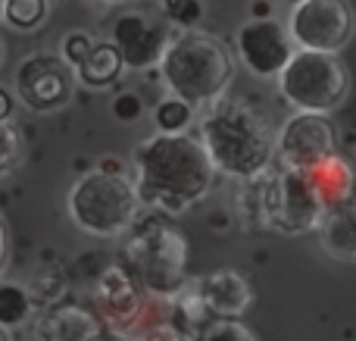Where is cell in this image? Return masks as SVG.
Segmentation results:
<instances>
[{
  "label": "cell",
  "mask_w": 356,
  "mask_h": 341,
  "mask_svg": "<svg viewBox=\"0 0 356 341\" xmlns=\"http://www.w3.org/2000/svg\"><path fill=\"white\" fill-rule=\"evenodd\" d=\"M25 160V138L19 132V125L13 119L0 122V179L10 175L13 169H19V163Z\"/></svg>",
  "instance_id": "7402d4cb"
},
{
  "label": "cell",
  "mask_w": 356,
  "mask_h": 341,
  "mask_svg": "<svg viewBox=\"0 0 356 341\" xmlns=\"http://www.w3.org/2000/svg\"><path fill=\"white\" fill-rule=\"evenodd\" d=\"M135 191L141 204L184 213L209 194L216 169L191 135H150L135 148Z\"/></svg>",
  "instance_id": "6da1fadb"
},
{
  "label": "cell",
  "mask_w": 356,
  "mask_h": 341,
  "mask_svg": "<svg viewBox=\"0 0 356 341\" xmlns=\"http://www.w3.org/2000/svg\"><path fill=\"white\" fill-rule=\"evenodd\" d=\"M319 244L332 260L356 263V204L325 210L319 216Z\"/></svg>",
  "instance_id": "e0dca14e"
},
{
  "label": "cell",
  "mask_w": 356,
  "mask_h": 341,
  "mask_svg": "<svg viewBox=\"0 0 356 341\" xmlns=\"http://www.w3.org/2000/svg\"><path fill=\"white\" fill-rule=\"evenodd\" d=\"M91 44H94L91 35H85V31H69V35L63 38V54H60V60L66 63L69 69H75L81 60H85L88 50H91Z\"/></svg>",
  "instance_id": "d4e9b609"
},
{
  "label": "cell",
  "mask_w": 356,
  "mask_h": 341,
  "mask_svg": "<svg viewBox=\"0 0 356 341\" xmlns=\"http://www.w3.org/2000/svg\"><path fill=\"white\" fill-rule=\"evenodd\" d=\"M6 254H10V241H6V225H3V219H0V273H3V267H6Z\"/></svg>",
  "instance_id": "f1b7e54d"
},
{
  "label": "cell",
  "mask_w": 356,
  "mask_h": 341,
  "mask_svg": "<svg viewBox=\"0 0 356 341\" xmlns=\"http://www.w3.org/2000/svg\"><path fill=\"white\" fill-rule=\"evenodd\" d=\"M160 75L172 97L194 106H213L228 91L234 60L219 38L207 31H181L169 41L160 60Z\"/></svg>",
  "instance_id": "3957f363"
},
{
  "label": "cell",
  "mask_w": 356,
  "mask_h": 341,
  "mask_svg": "<svg viewBox=\"0 0 356 341\" xmlns=\"http://www.w3.org/2000/svg\"><path fill=\"white\" fill-rule=\"evenodd\" d=\"M35 341H100V323L81 304H56L35 323Z\"/></svg>",
  "instance_id": "2e32d148"
},
{
  "label": "cell",
  "mask_w": 356,
  "mask_h": 341,
  "mask_svg": "<svg viewBox=\"0 0 356 341\" xmlns=\"http://www.w3.org/2000/svg\"><path fill=\"white\" fill-rule=\"evenodd\" d=\"M0 19H3V0H0Z\"/></svg>",
  "instance_id": "d6a6232c"
},
{
  "label": "cell",
  "mask_w": 356,
  "mask_h": 341,
  "mask_svg": "<svg viewBox=\"0 0 356 341\" xmlns=\"http://www.w3.org/2000/svg\"><path fill=\"white\" fill-rule=\"evenodd\" d=\"M241 219L250 225L282 232V235H300L319 225L322 207L303 185L300 173L294 169H266L263 175L244 182L238 194Z\"/></svg>",
  "instance_id": "277c9868"
},
{
  "label": "cell",
  "mask_w": 356,
  "mask_h": 341,
  "mask_svg": "<svg viewBox=\"0 0 356 341\" xmlns=\"http://www.w3.org/2000/svg\"><path fill=\"white\" fill-rule=\"evenodd\" d=\"M122 69H125L122 60H119L116 47H113L110 41H94L91 50L85 54V60H81L72 72H75V79H79L81 85L106 88V85H113V81L122 75Z\"/></svg>",
  "instance_id": "ac0fdd59"
},
{
  "label": "cell",
  "mask_w": 356,
  "mask_h": 341,
  "mask_svg": "<svg viewBox=\"0 0 356 341\" xmlns=\"http://www.w3.org/2000/svg\"><path fill=\"white\" fill-rule=\"evenodd\" d=\"M125 257H129V273L147 298L175 301L188 285L191 244L172 223L147 219L135 225L125 241Z\"/></svg>",
  "instance_id": "5b68a950"
},
{
  "label": "cell",
  "mask_w": 356,
  "mask_h": 341,
  "mask_svg": "<svg viewBox=\"0 0 356 341\" xmlns=\"http://www.w3.org/2000/svg\"><path fill=\"white\" fill-rule=\"evenodd\" d=\"M31 313V294L16 282H0V329L25 323Z\"/></svg>",
  "instance_id": "d6986e66"
},
{
  "label": "cell",
  "mask_w": 356,
  "mask_h": 341,
  "mask_svg": "<svg viewBox=\"0 0 356 341\" xmlns=\"http://www.w3.org/2000/svg\"><path fill=\"white\" fill-rule=\"evenodd\" d=\"M347 66L334 54H309V50H294L288 66L278 75L282 97L297 113H313V116H328L338 110L347 97Z\"/></svg>",
  "instance_id": "52a82bcc"
},
{
  "label": "cell",
  "mask_w": 356,
  "mask_h": 341,
  "mask_svg": "<svg viewBox=\"0 0 356 341\" xmlns=\"http://www.w3.org/2000/svg\"><path fill=\"white\" fill-rule=\"evenodd\" d=\"M10 116H13V94L0 85V122H6Z\"/></svg>",
  "instance_id": "83f0119b"
},
{
  "label": "cell",
  "mask_w": 356,
  "mask_h": 341,
  "mask_svg": "<svg viewBox=\"0 0 356 341\" xmlns=\"http://www.w3.org/2000/svg\"><path fill=\"white\" fill-rule=\"evenodd\" d=\"M250 285L238 269H216L200 279H188L184 292L175 298V304L181 307V313L188 317V323L207 326L219 323V319H241L244 310L250 307Z\"/></svg>",
  "instance_id": "9c48e42d"
},
{
  "label": "cell",
  "mask_w": 356,
  "mask_h": 341,
  "mask_svg": "<svg viewBox=\"0 0 356 341\" xmlns=\"http://www.w3.org/2000/svg\"><path fill=\"white\" fill-rule=\"evenodd\" d=\"M191 119H194V110L178 97L160 100L156 110H154V122H156V129H160L156 135H184V129L191 125Z\"/></svg>",
  "instance_id": "44dd1931"
},
{
  "label": "cell",
  "mask_w": 356,
  "mask_h": 341,
  "mask_svg": "<svg viewBox=\"0 0 356 341\" xmlns=\"http://www.w3.org/2000/svg\"><path fill=\"white\" fill-rule=\"evenodd\" d=\"M97 307L104 310V317L116 326V332L122 335V329L141 313V307L147 304V294L141 292V285L135 282V276L122 267H110L97 282Z\"/></svg>",
  "instance_id": "5bb4252c"
},
{
  "label": "cell",
  "mask_w": 356,
  "mask_h": 341,
  "mask_svg": "<svg viewBox=\"0 0 356 341\" xmlns=\"http://www.w3.org/2000/svg\"><path fill=\"white\" fill-rule=\"evenodd\" d=\"M0 341H13V335L6 329H0Z\"/></svg>",
  "instance_id": "4dcf8cb0"
},
{
  "label": "cell",
  "mask_w": 356,
  "mask_h": 341,
  "mask_svg": "<svg viewBox=\"0 0 356 341\" xmlns=\"http://www.w3.org/2000/svg\"><path fill=\"white\" fill-rule=\"evenodd\" d=\"M238 56L244 69L257 79H278L288 60L294 56V44L288 29L275 19H250L238 29Z\"/></svg>",
  "instance_id": "7c38bea8"
},
{
  "label": "cell",
  "mask_w": 356,
  "mask_h": 341,
  "mask_svg": "<svg viewBox=\"0 0 356 341\" xmlns=\"http://www.w3.org/2000/svg\"><path fill=\"white\" fill-rule=\"evenodd\" d=\"M253 19H272V6L269 3H257L253 6Z\"/></svg>",
  "instance_id": "f546056e"
},
{
  "label": "cell",
  "mask_w": 356,
  "mask_h": 341,
  "mask_svg": "<svg viewBox=\"0 0 356 341\" xmlns=\"http://www.w3.org/2000/svg\"><path fill=\"white\" fill-rule=\"evenodd\" d=\"M50 13V3L47 0H3V19L6 25L19 31H31L38 25H44Z\"/></svg>",
  "instance_id": "ffe728a7"
},
{
  "label": "cell",
  "mask_w": 356,
  "mask_h": 341,
  "mask_svg": "<svg viewBox=\"0 0 356 341\" xmlns=\"http://www.w3.org/2000/svg\"><path fill=\"white\" fill-rule=\"evenodd\" d=\"M203 13H207V6L200 0H163L160 3V16L169 25H181L188 31H194V25L203 19Z\"/></svg>",
  "instance_id": "603a6c76"
},
{
  "label": "cell",
  "mask_w": 356,
  "mask_h": 341,
  "mask_svg": "<svg viewBox=\"0 0 356 341\" xmlns=\"http://www.w3.org/2000/svg\"><path fill=\"white\" fill-rule=\"evenodd\" d=\"M138 341H191V335L175 329L172 323H163V326H156V329H150L147 335H141Z\"/></svg>",
  "instance_id": "4316f807"
},
{
  "label": "cell",
  "mask_w": 356,
  "mask_h": 341,
  "mask_svg": "<svg viewBox=\"0 0 356 341\" xmlns=\"http://www.w3.org/2000/svg\"><path fill=\"white\" fill-rule=\"evenodd\" d=\"M169 41H172L169 22L150 10H125L113 19L110 44L116 47L122 66H129V69L160 66Z\"/></svg>",
  "instance_id": "30bf717a"
},
{
  "label": "cell",
  "mask_w": 356,
  "mask_h": 341,
  "mask_svg": "<svg viewBox=\"0 0 356 341\" xmlns=\"http://www.w3.org/2000/svg\"><path fill=\"white\" fill-rule=\"evenodd\" d=\"M284 29H288L294 50L338 56L350 44L356 29L353 6L344 0H300L291 6Z\"/></svg>",
  "instance_id": "ba28073f"
},
{
  "label": "cell",
  "mask_w": 356,
  "mask_h": 341,
  "mask_svg": "<svg viewBox=\"0 0 356 341\" xmlns=\"http://www.w3.org/2000/svg\"><path fill=\"white\" fill-rule=\"evenodd\" d=\"M75 72L56 54H31L16 69V97L35 113H54L72 100Z\"/></svg>",
  "instance_id": "8fae6325"
},
{
  "label": "cell",
  "mask_w": 356,
  "mask_h": 341,
  "mask_svg": "<svg viewBox=\"0 0 356 341\" xmlns=\"http://www.w3.org/2000/svg\"><path fill=\"white\" fill-rule=\"evenodd\" d=\"M141 97L138 94H131V91H125V94H119L116 100H113V116L119 119V122H135L138 116H141Z\"/></svg>",
  "instance_id": "484cf974"
},
{
  "label": "cell",
  "mask_w": 356,
  "mask_h": 341,
  "mask_svg": "<svg viewBox=\"0 0 356 341\" xmlns=\"http://www.w3.org/2000/svg\"><path fill=\"white\" fill-rule=\"evenodd\" d=\"M275 150L282 157L284 169H300L325 160L334 154V129L328 116H313V113H297L282 125L275 135Z\"/></svg>",
  "instance_id": "4fadbf2b"
},
{
  "label": "cell",
  "mask_w": 356,
  "mask_h": 341,
  "mask_svg": "<svg viewBox=\"0 0 356 341\" xmlns=\"http://www.w3.org/2000/svg\"><path fill=\"white\" fill-rule=\"evenodd\" d=\"M300 179L309 188V194L316 198V204L322 207V213L334 210V207H344V204H356L353 200L356 173L344 157L332 154L325 160L313 163V166L300 169Z\"/></svg>",
  "instance_id": "9a60e30c"
},
{
  "label": "cell",
  "mask_w": 356,
  "mask_h": 341,
  "mask_svg": "<svg viewBox=\"0 0 356 341\" xmlns=\"http://www.w3.org/2000/svg\"><path fill=\"white\" fill-rule=\"evenodd\" d=\"M141 200L135 182L125 173H94L81 175L69 191V216L81 232L97 238H116L138 225Z\"/></svg>",
  "instance_id": "8992f818"
},
{
  "label": "cell",
  "mask_w": 356,
  "mask_h": 341,
  "mask_svg": "<svg viewBox=\"0 0 356 341\" xmlns=\"http://www.w3.org/2000/svg\"><path fill=\"white\" fill-rule=\"evenodd\" d=\"M197 341H257V335L238 319H219V323L203 326Z\"/></svg>",
  "instance_id": "cb8c5ba5"
},
{
  "label": "cell",
  "mask_w": 356,
  "mask_h": 341,
  "mask_svg": "<svg viewBox=\"0 0 356 341\" xmlns=\"http://www.w3.org/2000/svg\"><path fill=\"white\" fill-rule=\"evenodd\" d=\"M200 148L216 173L250 182L269 169L275 154V129L253 104L222 97L203 113Z\"/></svg>",
  "instance_id": "7a4b0ae2"
},
{
  "label": "cell",
  "mask_w": 356,
  "mask_h": 341,
  "mask_svg": "<svg viewBox=\"0 0 356 341\" xmlns=\"http://www.w3.org/2000/svg\"><path fill=\"white\" fill-rule=\"evenodd\" d=\"M0 63H3V41H0Z\"/></svg>",
  "instance_id": "1f68e13d"
}]
</instances>
